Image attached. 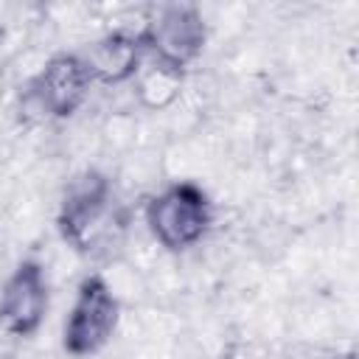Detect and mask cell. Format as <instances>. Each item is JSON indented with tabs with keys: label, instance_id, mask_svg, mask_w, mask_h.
Segmentation results:
<instances>
[{
	"label": "cell",
	"instance_id": "cell-1",
	"mask_svg": "<svg viewBox=\"0 0 359 359\" xmlns=\"http://www.w3.org/2000/svg\"><path fill=\"white\" fill-rule=\"evenodd\" d=\"M146 224L165 250L194 247L210 224V202L194 182H177L160 191L146 208Z\"/></svg>",
	"mask_w": 359,
	"mask_h": 359
},
{
	"label": "cell",
	"instance_id": "cell-2",
	"mask_svg": "<svg viewBox=\"0 0 359 359\" xmlns=\"http://www.w3.org/2000/svg\"><path fill=\"white\" fill-rule=\"evenodd\" d=\"M118 320H121V303L107 286V280L101 275L84 278L65 323V334H62L65 351L70 356H90L101 351L112 339Z\"/></svg>",
	"mask_w": 359,
	"mask_h": 359
},
{
	"label": "cell",
	"instance_id": "cell-3",
	"mask_svg": "<svg viewBox=\"0 0 359 359\" xmlns=\"http://www.w3.org/2000/svg\"><path fill=\"white\" fill-rule=\"evenodd\" d=\"M140 48L149 50L160 70L180 76V70L202 50L205 25L191 6H168L157 20L137 36Z\"/></svg>",
	"mask_w": 359,
	"mask_h": 359
},
{
	"label": "cell",
	"instance_id": "cell-4",
	"mask_svg": "<svg viewBox=\"0 0 359 359\" xmlns=\"http://www.w3.org/2000/svg\"><path fill=\"white\" fill-rule=\"evenodd\" d=\"M48 311V283L36 261H22L0 289V331L28 337Z\"/></svg>",
	"mask_w": 359,
	"mask_h": 359
},
{
	"label": "cell",
	"instance_id": "cell-5",
	"mask_svg": "<svg viewBox=\"0 0 359 359\" xmlns=\"http://www.w3.org/2000/svg\"><path fill=\"white\" fill-rule=\"evenodd\" d=\"M90 84H93V76L84 59L76 53H62V56H53L39 70V76L31 84V95L36 98L42 112L53 118H67L81 107V101L90 93Z\"/></svg>",
	"mask_w": 359,
	"mask_h": 359
},
{
	"label": "cell",
	"instance_id": "cell-6",
	"mask_svg": "<svg viewBox=\"0 0 359 359\" xmlns=\"http://www.w3.org/2000/svg\"><path fill=\"white\" fill-rule=\"evenodd\" d=\"M109 194H112L109 180L101 177L98 171H84L67 185L59 213V230L65 241H70L79 250H84L93 241V233L107 213Z\"/></svg>",
	"mask_w": 359,
	"mask_h": 359
},
{
	"label": "cell",
	"instance_id": "cell-7",
	"mask_svg": "<svg viewBox=\"0 0 359 359\" xmlns=\"http://www.w3.org/2000/svg\"><path fill=\"white\" fill-rule=\"evenodd\" d=\"M143 48L137 36H126V34H112L101 42H95V48L90 50V56H81L93 81H123L135 73L137 59H140Z\"/></svg>",
	"mask_w": 359,
	"mask_h": 359
}]
</instances>
